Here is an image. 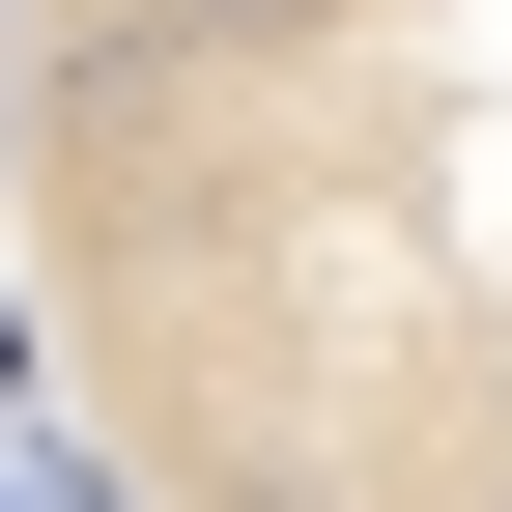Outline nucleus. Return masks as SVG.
I'll list each match as a JSON object with an SVG mask.
<instances>
[{"instance_id":"1","label":"nucleus","mask_w":512,"mask_h":512,"mask_svg":"<svg viewBox=\"0 0 512 512\" xmlns=\"http://www.w3.org/2000/svg\"><path fill=\"white\" fill-rule=\"evenodd\" d=\"M0 512H512V0H0Z\"/></svg>"}]
</instances>
